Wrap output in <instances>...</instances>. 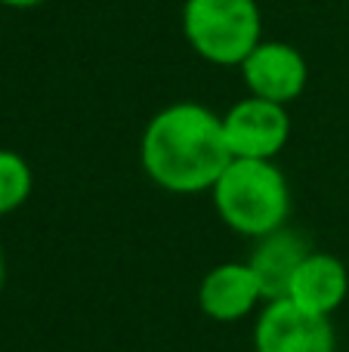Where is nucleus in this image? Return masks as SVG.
Instances as JSON below:
<instances>
[{
  "instance_id": "nucleus-6",
  "label": "nucleus",
  "mask_w": 349,
  "mask_h": 352,
  "mask_svg": "<svg viewBox=\"0 0 349 352\" xmlns=\"http://www.w3.org/2000/svg\"><path fill=\"white\" fill-rule=\"evenodd\" d=\"M241 74H245V84L251 87L254 96L282 105L300 96L309 78L303 56L291 43L282 41L257 43L254 53L241 62Z\"/></svg>"
},
{
  "instance_id": "nucleus-1",
  "label": "nucleus",
  "mask_w": 349,
  "mask_h": 352,
  "mask_svg": "<svg viewBox=\"0 0 349 352\" xmlns=\"http://www.w3.org/2000/svg\"><path fill=\"white\" fill-rule=\"evenodd\" d=\"M232 164L223 121L198 102H177L158 111L142 133V167L167 192L214 188Z\"/></svg>"
},
{
  "instance_id": "nucleus-8",
  "label": "nucleus",
  "mask_w": 349,
  "mask_h": 352,
  "mask_svg": "<svg viewBox=\"0 0 349 352\" xmlns=\"http://www.w3.org/2000/svg\"><path fill=\"white\" fill-rule=\"evenodd\" d=\"M349 291V275L346 266L331 254H309L306 260L297 266L294 278H291L288 297L294 306L313 312V316H331L340 309Z\"/></svg>"
},
{
  "instance_id": "nucleus-9",
  "label": "nucleus",
  "mask_w": 349,
  "mask_h": 352,
  "mask_svg": "<svg viewBox=\"0 0 349 352\" xmlns=\"http://www.w3.org/2000/svg\"><path fill=\"white\" fill-rule=\"evenodd\" d=\"M309 256V244L303 235L291 229H275L272 235L260 238L257 250L251 256V269L260 281V291L263 297L269 300H284L288 297V287H291V278H294L297 266Z\"/></svg>"
},
{
  "instance_id": "nucleus-10",
  "label": "nucleus",
  "mask_w": 349,
  "mask_h": 352,
  "mask_svg": "<svg viewBox=\"0 0 349 352\" xmlns=\"http://www.w3.org/2000/svg\"><path fill=\"white\" fill-rule=\"evenodd\" d=\"M31 195V170L25 158L0 148V213L22 207Z\"/></svg>"
},
{
  "instance_id": "nucleus-11",
  "label": "nucleus",
  "mask_w": 349,
  "mask_h": 352,
  "mask_svg": "<svg viewBox=\"0 0 349 352\" xmlns=\"http://www.w3.org/2000/svg\"><path fill=\"white\" fill-rule=\"evenodd\" d=\"M0 3L16 6V10H28V6H41V3H47V0H0Z\"/></svg>"
},
{
  "instance_id": "nucleus-4",
  "label": "nucleus",
  "mask_w": 349,
  "mask_h": 352,
  "mask_svg": "<svg viewBox=\"0 0 349 352\" xmlns=\"http://www.w3.org/2000/svg\"><path fill=\"white\" fill-rule=\"evenodd\" d=\"M223 133L232 158L272 161L288 142L291 121L282 102L251 96L229 109V115L223 118Z\"/></svg>"
},
{
  "instance_id": "nucleus-5",
  "label": "nucleus",
  "mask_w": 349,
  "mask_h": 352,
  "mask_svg": "<svg viewBox=\"0 0 349 352\" xmlns=\"http://www.w3.org/2000/svg\"><path fill=\"white\" fill-rule=\"evenodd\" d=\"M254 343L257 352H334V331L325 316H313L291 300H272L257 322Z\"/></svg>"
},
{
  "instance_id": "nucleus-3",
  "label": "nucleus",
  "mask_w": 349,
  "mask_h": 352,
  "mask_svg": "<svg viewBox=\"0 0 349 352\" xmlns=\"http://www.w3.org/2000/svg\"><path fill=\"white\" fill-rule=\"evenodd\" d=\"M183 31L201 59L241 65L260 43V10L254 0H185Z\"/></svg>"
},
{
  "instance_id": "nucleus-2",
  "label": "nucleus",
  "mask_w": 349,
  "mask_h": 352,
  "mask_svg": "<svg viewBox=\"0 0 349 352\" xmlns=\"http://www.w3.org/2000/svg\"><path fill=\"white\" fill-rule=\"evenodd\" d=\"M214 204L235 232L266 238L288 219L291 192L272 161L232 158V164L214 182Z\"/></svg>"
},
{
  "instance_id": "nucleus-7",
  "label": "nucleus",
  "mask_w": 349,
  "mask_h": 352,
  "mask_svg": "<svg viewBox=\"0 0 349 352\" xmlns=\"http://www.w3.org/2000/svg\"><path fill=\"white\" fill-rule=\"evenodd\" d=\"M260 297L263 291H260L251 263H223V266L210 269L198 287V303H201L204 316L216 318V322H238L257 306Z\"/></svg>"
},
{
  "instance_id": "nucleus-12",
  "label": "nucleus",
  "mask_w": 349,
  "mask_h": 352,
  "mask_svg": "<svg viewBox=\"0 0 349 352\" xmlns=\"http://www.w3.org/2000/svg\"><path fill=\"white\" fill-rule=\"evenodd\" d=\"M0 285H3V256H0Z\"/></svg>"
}]
</instances>
